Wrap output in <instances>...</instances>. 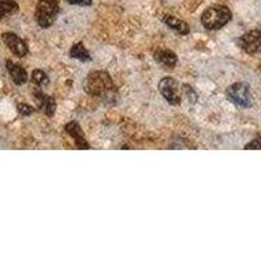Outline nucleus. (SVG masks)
I'll return each mask as SVG.
<instances>
[{"instance_id": "nucleus-6", "label": "nucleus", "mask_w": 261, "mask_h": 261, "mask_svg": "<svg viewBox=\"0 0 261 261\" xmlns=\"http://www.w3.org/2000/svg\"><path fill=\"white\" fill-rule=\"evenodd\" d=\"M160 92L163 95V98L169 102L170 105H179L181 101L180 94H179V85L176 80L172 77H165L161 80L160 85Z\"/></svg>"}, {"instance_id": "nucleus-10", "label": "nucleus", "mask_w": 261, "mask_h": 261, "mask_svg": "<svg viewBox=\"0 0 261 261\" xmlns=\"http://www.w3.org/2000/svg\"><path fill=\"white\" fill-rule=\"evenodd\" d=\"M7 69H8L13 83L17 84V85H22V84H25L28 81V72L21 65L8 60L7 62Z\"/></svg>"}, {"instance_id": "nucleus-19", "label": "nucleus", "mask_w": 261, "mask_h": 261, "mask_svg": "<svg viewBox=\"0 0 261 261\" xmlns=\"http://www.w3.org/2000/svg\"><path fill=\"white\" fill-rule=\"evenodd\" d=\"M184 88H186V92H187V94H188V97H190L191 102H195L196 101V93L193 92V90L191 89V88L188 85H186V86H184Z\"/></svg>"}, {"instance_id": "nucleus-3", "label": "nucleus", "mask_w": 261, "mask_h": 261, "mask_svg": "<svg viewBox=\"0 0 261 261\" xmlns=\"http://www.w3.org/2000/svg\"><path fill=\"white\" fill-rule=\"evenodd\" d=\"M226 95L231 102L241 107H249L252 105V95L249 86L244 83L232 84L226 90Z\"/></svg>"}, {"instance_id": "nucleus-8", "label": "nucleus", "mask_w": 261, "mask_h": 261, "mask_svg": "<svg viewBox=\"0 0 261 261\" xmlns=\"http://www.w3.org/2000/svg\"><path fill=\"white\" fill-rule=\"evenodd\" d=\"M34 98H36V102L38 105L39 109L45 111L46 115L53 116L57 110V102L53 97H48V95L43 94L41 90L36 89L34 90Z\"/></svg>"}, {"instance_id": "nucleus-4", "label": "nucleus", "mask_w": 261, "mask_h": 261, "mask_svg": "<svg viewBox=\"0 0 261 261\" xmlns=\"http://www.w3.org/2000/svg\"><path fill=\"white\" fill-rule=\"evenodd\" d=\"M59 15V4L41 2L36 9V20L41 28H48L54 24Z\"/></svg>"}, {"instance_id": "nucleus-17", "label": "nucleus", "mask_w": 261, "mask_h": 261, "mask_svg": "<svg viewBox=\"0 0 261 261\" xmlns=\"http://www.w3.org/2000/svg\"><path fill=\"white\" fill-rule=\"evenodd\" d=\"M244 149H247V150H261V137L252 140L251 143L244 146Z\"/></svg>"}, {"instance_id": "nucleus-11", "label": "nucleus", "mask_w": 261, "mask_h": 261, "mask_svg": "<svg viewBox=\"0 0 261 261\" xmlns=\"http://www.w3.org/2000/svg\"><path fill=\"white\" fill-rule=\"evenodd\" d=\"M163 22L170 28V29L175 30L176 33L181 34V36H187L188 33H190V27H188L187 22H184V21L179 20V18L174 17L171 15H167L163 17Z\"/></svg>"}, {"instance_id": "nucleus-13", "label": "nucleus", "mask_w": 261, "mask_h": 261, "mask_svg": "<svg viewBox=\"0 0 261 261\" xmlns=\"http://www.w3.org/2000/svg\"><path fill=\"white\" fill-rule=\"evenodd\" d=\"M69 55L73 59L81 60V62H90L92 58H90V54L88 53L85 47H84L83 43H76L74 46H72L71 51H69Z\"/></svg>"}, {"instance_id": "nucleus-9", "label": "nucleus", "mask_w": 261, "mask_h": 261, "mask_svg": "<svg viewBox=\"0 0 261 261\" xmlns=\"http://www.w3.org/2000/svg\"><path fill=\"white\" fill-rule=\"evenodd\" d=\"M65 130L69 136H72L76 141V145H77L79 149H89V144L86 143L85 136H84V132L81 129V127L79 125L77 122H71L65 125Z\"/></svg>"}, {"instance_id": "nucleus-1", "label": "nucleus", "mask_w": 261, "mask_h": 261, "mask_svg": "<svg viewBox=\"0 0 261 261\" xmlns=\"http://www.w3.org/2000/svg\"><path fill=\"white\" fill-rule=\"evenodd\" d=\"M85 90L93 97H98L101 99H113L114 95L116 94V88L110 74L99 71L88 74L85 80Z\"/></svg>"}, {"instance_id": "nucleus-16", "label": "nucleus", "mask_w": 261, "mask_h": 261, "mask_svg": "<svg viewBox=\"0 0 261 261\" xmlns=\"http://www.w3.org/2000/svg\"><path fill=\"white\" fill-rule=\"evenodd\" d=\"M17 110L18 113L21 114V115H32L33 113H34V109H33L32 106H29V105H25V103H20L17 106Z\"/></svg>"}, {"instance_id": "nucleus-18", "label": "nucleus", "mask_w": 261, "mask_h": 261, "mask_svg": "<svg viewBox=\"0 0 261 261\" xmlns=\"http://www.w3.org/2000/svg\"><path fill=\"white\" fill-rule=\"evenodd\" d=\"M69 4H76V6L88 7L92 4V0H67Z\"/></svg>"}, {"instance_id": "nucleus-12", "label": "nucleus", "mask_w": 261, "mask_h": 261, "mask_svg": "<svg viewBox=\"0 0 261 261\" xmlns=\"http://www.w3.org/2000/svg\"><path fill=\"white\" fill-rule=\"evenodd\" d=\"M155 59H157V62H160L161 64L170 67V68L175 67L176 63H178L176 55L170 50H160L155 54Z\"/></svg>"}, {"instance_id": "nucleus-14", "label": "nucleus", "mask_w": 261, "mask_h": 261, "mask_svg": "<svg viewBox=\"0 0 261 261\" xmlns=\"http://www.w3.org/2000/svg\"><path fill=\"white\" fill-rule=\"evenodd\" d=\"M18 11L17 3L12 0H2L0 2V20L7 15H12Z\"/></svg>"}, {"instance_id": "nucleus-5", "label": "nucleus", "mask_w": 261, "mask_h": 261, "mask_svg": "<svg viewBox=\"0 0 261 261\" xmlns=\"http://www.w3.org/2000/svg\"><path fill=\"white\" fill-rule=\"evenodd\" d=\"M238 45L247 54L261 53V30H251L244 33L238 39Z\"/></svg>"}, {"instance_id": "nucleus-15", "label": "nucleus", "mask_w": 261, "mask_h": 261, "mask_svg": "<svg viewBox=\"0 0 261 261\" xmlns=\"http://www.w3.org/2000/svg\"><path fill=\"white\" fill-rule=\"evenodd\" d=\"M32 80H33V83L37 84L38 86L47 85V84H48L47 74H46L43 71H41V69H36V71L33 72Z\"/></svg>"}, {"instance_id": "nucleus-20", "label": "nucleus", "mask_w": 261, "mask_h": 261, "mask_svg": "<svg viewBox=\"0 0 261 261\" xmlns=\"http://www.w3.org/2000/svg\"><path fill=\"white\" fill-rule=\"evenodd\" d=\"M39 2H43V3H53V4H59L60 0H39Z\"/></svg>"}, {"instance_id": "nucleus-7", "label": "nucleus", "mask_w": 261, "mask_h": 261, "mask_svg": "<svg viewBox=\"0 0 261 261\" xmlns=\"http://www.w3.org/2000/svg\"><path fill=\"white\" fill-rule=\"evenodd\" d=\"M4 43L8 46V48L15 54L16 57L22 58L28 54V45L25 43L24 39H21L20 37L16 36L15 33H4L3 36Z\"/></svg>"}, {"instance_id": "nucleus-2", "label": "nucleus", "mask_w": 261, "mask_h": 261, "mask_svg": "<svg viewBox=\"0 0 261 261\" xmlns=\"http://www.w3.org/2000/svg\"><path fill=\"white\" fill-rule=\"evenodd\" d=\"M231 11L225 6H212L204 11L201 22L208 30H217L231 20Z\"/></svg>"}]
</instances>
